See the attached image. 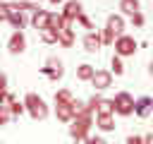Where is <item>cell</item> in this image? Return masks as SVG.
<instances>
[{
  "label": "cell",
  "mask_w": 153,
  "mask_h": 144,
  "mask_svg": "<svg viewBox=\"0 0 153 144\" xmlns=\"http://www.w3.org/2000/svg\"><path fill=\"white\" fill-rule=\"evenodd\" d=\"M134 110H136V115L148 118V115H151V98H148V96H141L139 101H134Z\"/></svg>",
  "instance_id": "14"
},
{
  "label": "cell",
  "mask_w": 153,
  "mask_h": 144,
  "mask_svg": "<svg viewBox=\"0 0 153 144\" xmlns=\"http://www.w3.org/2000/svg\"><path fill=\"white\" fill-rule=\"evenodd\" d=\"M24 110H26L33 120H43V118L48 115V106H45V101H43L38 94H26V98H24Z\"/></svg>",
  "instance_id": "2"
},
{
  "label": "cell",
  "mask_w": 153,
  "mask_h": 144,
  "mask_svg": "<svg viewBox=\"0 0 153 144\" xmlns=\"http://www.w3.org/2000/svg\"><path fill=\"white\" fill-rule=\"evenodd\" d=\"M43 74H48L50 79H60V77H62V62L55 60V58H50V60L45 62V67H43Z\"/></svg>",
  "instance_id": "11"
},
{
  "label": "cell",
  "mask_w": 153,
  "mask_h": 144,
  "mask_svg": "<svg viewBox=\"0 0 153 144\" xmlns=\"http://www.w3.org/2000/svg\"><path fill=\"white\" fill-rule=\"evenodd\" d=\"M41 31V38H43V43H57V31L55 29H50V26H43V29H38Z\"/></svg>",
  "instance_id": "18"
},
{
  "label": "cell",
  "mask_w": 153,
  "mask_h": 144,
  "mask_svg": "<svg viewBox=\"0 0 153 144\" xmlns=\"http://www.w3.org/2000/svg\"><path fill=\"white\" fill-rule=\"evenodd\" d=\"M76 19H79V22H81V24H84L86 29H93V26H91V22H88V17H84V14H79Z\"/></svg>",
  "instance_id": "27"
},
{
  "label": "cell",
  "mask_w": 153,
  "mask_h": 144,
  "mask_svg": "<svg viewBox=\"0 0 153 144\" xmlns=\"http://www.w3.org/2000/svg\"><path fill=\"white\" fill-rule=\"evenodd\" d=\"M2 19H5V7L0 5V22H2Z\"/></svg>",
  "instance_id": "30"
},
{
  "label": "cell",
  "mask_w": 153,
  "mask_h": 144,
  "mask_svg": "<svg viewBox=\"0 0 153 144\" xmlns=\"http://www.w3.org/2000/svg\"><path fill=\"white\" fill-rule=\"evenodd\" d=\"M57 43L65 46V48H69L74 43V29H72V24H65V26L57 29Z\"/></svg>",
  "instance_id": "8"
},
{
  "label": "cell",
  "mask_w": 153,
  "mask_h": 144,
  "mask_svg": "<svg viewBox=\"0 0 153 144\" xmlns=\"http://www.w3.org/2000/svg\"><path fill=\"white\" fill-rule=\"evenodd\" d=\"M5 84H7V79H5V74H0V89H5Z\"/></svg>",
  "instance_id": "29"
},
{
  "label": "cell",
  "mask_w": 153,
  "mask_h": 144,
  "mask_svg": "<svg viewBox=\"0 0 153 144\" xmlns=\"http://www.w3.org/2000/svg\"><path fill=\"white\" fill-rule=\"evenodd\" d=\"M7 101V94H5V89H0V103H5Z\"/></svg>",
  "instance_id": "28"
},
{
  "label": "cell",
  "mask_w": 153,
  "mask_h": 144,
  "mask_svg": "<svg viewBox=\"0 0 153 144\" xmlns=\"http://www.w3.org/2000/svg\"><path fill=\"white\" fill-rule=\"evenodd\" d=\"M91 113L93 110H84V113H76L69 122H72V127H69V134L74 137V139H86V134H88V130H91Z\"/></svg>",
  "instance_id": "1"
},
{
  "label": "cell",
  "mask_w": 153,
  "mask_h": 144,
  "mask_svg": "<svg viewBox=\"0 0 153 144\" xmlns=\"http://www.w3.org/2000/svg\"><path fill=\"white\" fill-rule=\"evenodd\" d=\"M55 115H57V120H62V122H69V120L74 118L72 103H62V101H55Z\"/></svg>",
  "instance_id": "10"
},
{
  "label": "cell",
  "mask_w": 153,
  "mask_h": 144,
  "mask_svg": "<svg viewBox=\"0 0 153 144\" xmlns=\"http://www.w3.org/2000/svg\"><path fill=\"white\" fill-rule=\"evenodd\" d=\"M112 108H115V113H120V115H131V113H134V98H131L127 91H120V94L112 98Z\"/></svg>",
  "instance_id": "3"
},
{
  "label": "cell",
  "mask_w": 153,
  "mask_h": 144,
  "mask_svg": "<svg viewBox=\"0 0 153 144\" xmlns=\"http://www.w3.org/2000/svg\"><path fill=\"white\" fill-rule=\"evenodd\" d=\"M50 2H55V5H57V2H62V0H50Z\"/></svg>",
  "instance_id": "31"
},
{
  "label": "cell",
  "mask_w": 153,
  "mask_h": 144,
  "mask_svg": "<svg viewBox=\"0 0 153 144\" xmlns=\"http://www.w3.org/2000/svg\"><path fill=\"white\" fill-rule=\"evenodd\" d=\"M7 48H10L12 55L24 53V48H26V38H24V34H22V31H14L12 38H10V43H7Z\"/></svg>",
  "instance_id": "7"
},
{
  "label": "cell",
  "mask_w": 153,
  "mask_h": 144,
  "mask_svg": "<svg viewBox=\"0 0 153 144\" xmlns=\"http://www.w3.org/2000/svg\"><path fill=\"white\" fill-rule=\"evenodd\" d=\"M22 2H29V0H22Z\"/></svg>",
  "instance_id": "32"
},
{
  "label": "cell",
  "mask_w": 153,
  "mask_h": 144,
  "mask_svg": "<svg viewBox=\"0 0 153 144\" xmlns=\"http://www.w3.org/2000/svg\"><path fill=\"white\" fill-rule=\"evenodd\" d=\"M5 7V19L12 24V26H17V29H22L24 26V17H22V2H7V5H2Z\"/></svg>",
  "instance_id": "4"
},
{
  "label": "cell",
  "mask_w": 153,
  "mask_h": 144,
  "mask_svg": "<svg viewBox=\"0 0 153 144\" xmlns=\"http://www.w3.org/2000/svg\"><path fill=\"white\" fill-rule=\"evenodd\" d=\"M129 17H131V24H134V26H141V24H143V14H141V12H134V14H129Z\"/></svg>",
  "instance_id": "26"
},
{
  "label": "cell",
  "mask_w": 153,
  "mask_h": 144,
  "mask_svg": "<svg viewBox=\"0 0 153 144\" xmlns=\"http://www.w3.org/2000/svg\"><path fill=\"white\" fill-rule=\"evenodd\" d=\"M48 14H50V12H45V10H41V7H36V10H33V17H31L33 29H43V26H48Z\"/></svg>",
  "instance_id": "13"
},
{
  "label": "cell",
  "mask_w": 153,
  "mask_h": 144,
  "mask_svg": "<svg viewBox=\"0 0 153 144\" xmlns=\"http://www.w3.org/2000/svg\"><path fill=\"white\" fill-rule=\"evenodd\" d=\"M98 127H100L103 132H110V130H115L112 113H100V115H98Z\"/></svg>",
  "instance_id": "16"
},
{
  "label": "cell",
  "mask_w": 153,
  "mask_h": 144,
  "mask_svg": "<svg viewBox=\"0 0 153 144\" xmlns=\"http://www.w3.org/2000/svg\"><path fill=\"white\" fill-rule=\"evenodd\" d=\"M72 98H74V96H72L67 89H62V91L55 94V101H62V103H72Z\"/></svg>",
  "instance_id": "23"
},
{
  "label": "cell",
  "mask_w": 153,
  "mask_h": 144,
  "mask_svg": "<svg viewBox=\"0 0 153 144\" xmlns=\"http://www.w3.org/2000/svg\"><path fill=\"white\" fill-rule=\"evenodd\" d=\"M98 91H103V89H108L110 84H112V74L108 72V70H93V74H91V79H88Z\"/></svg>",
  "instance_id": "6"
},
{
  "label": "cell",
  "mask_w": 153,
  "mask_h": 144,
  "mask_svg": "<svg viewBox=\"0 0 153 144\" xmlns=\"http://www.w3.org/2000/svg\"><path fill=\"white\" fill-rule=\"evenodd\" d=\"M100 46H103V43H100V36H98V34H93V31H91V34H86V36H84V48H86L88 53H96Z\"/></svg>",
  "instance_id": "15"
},
{
  "label": "cell",
  "mask_w": 153,
  "mask_h": 144,
  "mask_svg": "<svg viewBox=\"0 0 153 144\" xmlns=\"http://www.w3.org/2000/svg\"><path fill=\"white\" fill-rule=\"evenodd\" d=\"M122 29H124V19H122V14H112V17H108L105 31H110L112 36H117V34H122Z\"/></svg>",
  "instance_id": "12"
},
{
  "label": "cell",
  "mask_w": 153,
  "mask_h": 144,
  "mask_svg": "<svg viewBox=\"0 0 153 144\" xmlns=\"http://www.w3.org/2000/svg\"><path fill=\"white\" fill-rule=\"evenodd\" d=\"M139 0H120V10L124 12V14H134V12H139Z\"/></svg>",
  "instance_id": "17"
},
{
  "label": "cell",
  "mask_w": 153,
  "mask_h": 144,
  "mask_svg": "<svg viewBox=\"0 0 153 144\" xmlns=\"http://www.w3.org/2000/svg\"><path fill=\"white\" fill-rule=\"evenodd\" d=\"M0 125H2V122H0Z\"/></svg>",
  "instance_id": "33"
},
{
  "label": "cell",
  "mask_w": 153,
  "mask_h": 144,
  "mask_svg": "<svg viewBox=\"0 0 153 144\" xmlns=\"http://www.w3.org/2000/svg\"><path fill=\"white\" fill-rule=\"evenodd\" d=\"M112 72H115V74H122V72H124V65H122L120 55H117V58H112Z\"/></svg>",
  "instance_id": "24"
},
{
  "label": "cell",
  "mask_w": 153,
  "mask_h": 144,
  "mask_svg": "<svg viewBox=\"0 0 153 144\" xmlns=\"http://www.w3.org/2000/svg\"><path fill=\"white\" fill-rule=\"evenodd\" d=\"M93 65H88V62H84V65H79V70H76V77L81 79V82H88L91 79V74H93Z\"/></svg>",
  "instance_id": "19"
},
{
  "label": "cell",
  "mask_w": 153,
  "mask_h": 144,
  "mask_svg": "<svg viewBox=\"0 0 153 144\" xmlns=\"http://www.w3.org/2000/svg\"><path fill=\"white\" fill-rule=\"evenodd\" d=\"M112 43H115L117 55H134V50H136V41L131 36H124V34H117V38Z\"/></svg>",
  "instance_id": "5"
},
{
  "label": "cell",
  "mask_w": 153,
  "mask_h": 144,
  "mask_svg": "<svg viewBox=\"0 0 153 144\" xmlns=\"http://www.w3.org/2000/svg\"><path fill=\"white\" fill-rule=\"evenodd\" d=\"M96 113L100 115V113H115V108H112V101H105V98H100L98 101V106H96Z\"/></svg>",
  "instance_id": "22"
},
{
  "label": "cell",
  "mask_w": 153,
  "mask_h": 144,
  "mask_svg": "<svg viewBox=\"0 0 153 144\" xmlns=\"http://www.w3.org/2000/svg\"><path fill=\"white\" fill-rule=\"evenodd\" d=\"M65 24H67V22H65V17H62V14H48V26H50V29H55V31H57V29H60V26H65Z\"/></svg>",
  "instance_id": "20"
},
{
  "label": "cell",
  "mask_w": 153,
  "mask_h": 144,
  "mask_svg": "<svg viewBox=\"0 0 153 144\" xmlns=\"http://www.w3.org/2000/svg\"><path fill=\"white\" fill-rule=\"evenodd\" d=\"M79 14H81V2H76V0H69V2L65 5V12H62L65 22H67V24H72V22H74Z\"/></svg>",
  "instance_id": "9"
},
{
  "label": "cell",
  "mask_w": 153,
  "mask_h": 144,
  "mask_svg": "<svg viewBox=\"0 0 153 144\" xmlns=\"http://www.w3.org/2000/svg\"><path fill=\"white\" fill-rule=\"evenodd\" d=\"M7 103H10L7 108H10V113H12V115H22V113H24V103L14 101L12 96H7Z\"/></svg>",
  "instance_id": "21"
},
{
  "label": "cell",
  "mask_w": 153,
  "mask_h": 144,
  "mask_svg": "<svg viewBox=\"0 0 153 144\" xmlns=\"http://www.w3.org/2000/svg\"><path fill=\"white\" fill-rule=\"evenodd\" d=\"M12 118V113H10V108L5 106V103H0V122H7Z\"/></svg>",
  "instance_id": "25"
}]
</instances>
